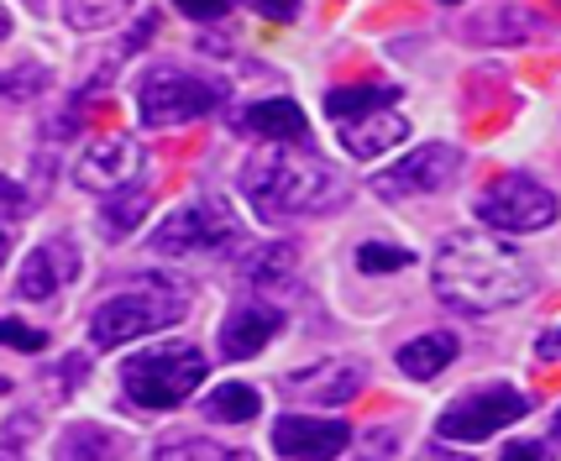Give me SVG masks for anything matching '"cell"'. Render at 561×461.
<instances>
[{
  "label": "cell",
  "instance_id": "16",
  "mask_svg": "<svg viewBox=\"0 0 561 461\" xmlns=\"http://www.w3.org/2000/svg\"><path fill=\"white\" fill-rule=\"evenodd\" d=\"M237 131L257 142H305V116L294 100H257L237 116Z\"/></svg>",
  "mask_w": 561,
  "mask_h": 461
},
{
  "label": "cell",
  "instance_id": "6",
  "mask_svg": "<svg viewBox=\"0 0 561 461\" xmlns=\"http://www.w3.org/2000/svg\"><path fill=\"white\" fill-rule=\"evenodd\" d=\"M242 242V220L226 199H190L173 216H163V226L152 231V252L158 257H184V252H220V246Z\"/></svg>",
  "mask_w": 561,
  "mask_h": 461
},
{
  "label": "cell",
  "instance_id": "11",
  "mask_svg": "<svg viewBox=\"0 0 561 461\" xmlns=\"http://www.w3.org/2000/svg\"><path fill=\"white\" fill-rule=\"evenodd\" d=\"M273 446L289 461H336L352 446L346 419H320V414H284L273 425Z\"/></svg>",
  "mask_w": 561,
  "mask_h": 461
},
{
  "label": "cell",
  "instance_id": "31",
  "mask_svg": "<svg viewBox=\"0 0 561 461\" xmlns=\"http://www.w3.org/2000/svg\"><path fill=\"white\" fill-rule=\"evenodd\" d=\"M536 357H540V362H557V357H561V325H551V331H540Z\"/></svg>",
  "mask_w": 561,
  "mask_h": 461
},
{
  "label": "cell",
  "instance_id": "24",
  "mask_svg": "<svg viewBox=\"0 0 561 461\" xmlns=\"http://www.w3.org/2000/svg\"><path fill=\"white\" fill-rule=\"evenodd\" d=\"M142 216H147V195H142V189H126V195H111V205H105L100 226H105L111 237H116V231L126 237V231H131Z\"/></svg>",
  "mask_w": 561,
  "mask_h": 461
},
{
  "label": "cell",
  "instance_id": "8",
  "mask_svg": "<svg viewBox=\"0 0 561 461\" xmlns=\"http://www.w3.org/2000/svg\"><path fill=\"white\" fill-rule=\"evenodd\" d=\"M525 410H530L525 393L504 389V383L472 389V393H462V399L446 404V414L436 419V436L440 440H489V436H499L504 425L525 419Z\"/></svg>",
  "mask_w": 561,
  "mask_h": 461
},
{
  "label": "cell",
  "instance_id": "33",
  "mask_svg": "<svg viewBox=\"0 0 561 461\" xmlns=\"http://www.w3.org/2000/svg\"><path fill=\"white\" fill-rule=\"evenodd\" d=\"M383 451H393V436H389V430L378 436V446L367 440V451H363V457H357V461H389V457H383Z\"/></svg>",
  "mask_w": 561,
  "mask_h": 461
},
{
  "label": "cell",
  "instance_id": "7",
  "mask_svg": "<svg viewBox=\"0 0 561 461\" xmlns=\"http://www.w3.org/2000/svg\"><path fill=\"white\" fill-rule=\"evenodd\" d=\"M561 216L557 195L536 184L530 173H504V178H493L483 199H478V220L493 226V231H514V237H525V231H546L551 220Z\"/></svg>",
  "mask_w": 561,
  "mask_h": 461
},
{
  "label": "cell",
  "instance_id": "9",
  "mask_svg": "<svg viewBox=\"0 0 561 461\" xmlns=\"http://www.w3.org/2000/svg\"><path fill=\"white\" fill-rule=\"evenodd\" d=\"M462 173V147L451 142H425L415 147L404 163H393L373 178V195L378 199H420V195H440L451 178Z\"/></svg>",
  "mask_w": 561,
  "mask_h": 461
},
{
  "label": "cell",
  "instance_id": "38",
  "mask_svg": "<svg viewBox=\"0 0 561 461\" xmlns=\"http://www.w3.org/2000/svg\"><path fill=\"white\" fill-rule=\"evenodd\" d=\"M0 393H5V378H0Z\"/></svg>",
  "mask_w": 561,
  "mask_h": 461
},
{
  "label": "cell",
  "instance_id": "5",
  "mask_svg": "<svg viewBox=\"0 0 561 461\" xmlns=\"http://www.w3.org/2000/svg\"><path fill=\"white\" fill-rule=\"evenodd\" d=\"M220 100H226V84L210 79V73H190V69H152L137 84V111H142L147 126H190L199 116H210Z\"/></svg>",
  "mask_w": 561,
  "mask_h": 461
},
{
  "label": "cell",
  "instance_id": "14",
  "mask_svg": "<svg viewBox=\"0 0 561 461\" xmlns=\"http://www.w3.org/2000/svg\"><path fill=\"white\" fill-rule=\"evenodd\" d=\"M336 137H342V147L352 152V158H383L389 147H399L404 137H410V122L399 116V111H378V116H357V122H342L336 126Z\"/></svg>",
  "mask_w": 561,
  "mask_h": 461
},
{
  "label": "cell",
  "instance_id": "15",
  "mask_svg": "<svg viewBox=\"0 0 561 461\" xmlns=\"http://www.w3.org/2000/svg\"><path fill=\"white\" fill-rule=\"evenodd\" d=\"M367 383L363 362H325V367H305V372H294L289 389L299 399H316V404H346V399H357Z\"/></svg>",
  "mask_w": 561,
  "mask_h": 461
},
{
  "label": "cell",
  "instance_id": "23",
  "mask_svg": "<svg viewBox=\"0 0 561 461\" xmlns=\"http://www.w3.org/2000/svg\"><path fill=\"white\" fill-rule=\"evenodd\" d=\"M242 273H247V284H257V289L284 284V278L294 273V246H257V252H247Z\"/></svg>",
  "mask_w": 561,
  "mask_h": 461
},
{
  "label": "cell",
  "instance_id": "19",
  "mask_svg": "<svg viewBox=\"0 0 561 461\" xmlns=\"http://www.w3.org/2000/svg\"><path fill=\"white\" fill-rule=\"evenodd\" d=\"M399 100V84H342L325 95V111L336 122H357V116H378V111H393Z\"/></svg>",
  "mask_w": 561,
  "mask_h": 461
},
{
  "label": "cell",
  "instance_id": "13",
  "mask_svg": "<svg viewBox=\"0 0 561 461\" xmlns=\"http://www.w3.org/2000/svg\"><path fill=\"white\" fill-rule=\"evenodd\" d=\"M278 325H284V315H278L273 304L247 299V304H237V310L226 315V325H220V357H231V362L257 357V351L278 336Z\"/></svg>",
  "mask_w": 561,
  "mask_h": 461
},
{
  "label": "cell",
  "instance_id": "37",
  "mask_svg": "<svg viewBox=\"0 0 561 461\" xmlns=\"http://www.w3.org/2000/svg\"><path fill=\"white\" fill-rule=\"evenodd\" d=\"M0 257H5V231H0Z\"/></svg>",
  "mask_w": 561,
  "mask_h": 461
},
{
  "label": "cell",
  "instance_id": "28",
  "mask_svg": "<svg viewBox=\"0 0 561 461\" xmlns=\"http://www.w3.org/2000/svg\"><path fill=\"white\" fill-rule=\"evenodd\" d=\"M0 346H16V351H43V346H48V336H43V331H32V325H22V320H0Z\"/></svg>",
  "mask_w": 561,
  "mask_h": 461
},
{
  "label": "cell",
  "instance_id": "10",
  "mask_svg": "<svg viewBox=\"0 0 561 461\" xmlns=\"http://www.w3.org/2000/svg\"><path fill=\"white\" fill-rule=\"evenodd\" d=\"M142 142L137 137H126V131H105L95 142L79 152V163H73V178H79V189H95V195H122L126 184H137V173H142Z\"/></svg>",
  "mask_w": 561,
  "mask_h": 461
},
{
  "label": "cell",
  "instance_id": "21",
  "mask_svg": "<svg viewBox=\"0 0 561 461\" xmlns=\"http://www.w3.org/2000/svg\"><path fill=\"white\" fill-rule=\"evenodd\" d=\"M152 461H252L247 451H231L210 436H169L158 440V457Z\"/></svg>",
  "mask_w": 561,
  "mask_h": 461
},
{
  "label": "cell",
  "instance_id": "32",
  "mask_svg": "<svg viewBox=\"0 0 561 461\" xmlns=\"http://www.w3.org/2000/svg\"><path fill=\"white\" fill-rule=\"evenodd\" d=\"M415 461H478V457H462V451H451L446 440H436V446H425Z\"/></svg>",
  "mask_w": 561,
  "mask_h": 461
},
{
  "label": "cell",
  "instance_id": "36",
  "mask_svg": "<svg viewBox=\"0 0 561 461\" xmlns=\"http://www.w3.org/2000/svg\"><path fill=\"white\" fill-rule=\"evenodd\" d=\"M0 461H22V457H16V451H0Z\"/></svg>",
  "mask_w": 561,
  "mask_h": 461
},
{
  "label": "cell",
  "instance_id": "22",
  "mask_svg": "<svg viewBox=\"0 0 561 461\" xmlns=\"http://www.w3.org/2000/svg\"><path fill=\"white\" fill-rule=\"evenodd\" d=\"M525 11L514 5H489V11H472V43H525Z\"/></svg>",
  "mask_w": 561,
  "mask_h": 461
},
{
  "label": "cell",
  "instance_id": "25",
  "mask_svg": "<svg viewBox=\"0 0 561 461\" xmlns=\"http://www.w3.org/2000/svg\"><path fill=\"white\" fill-rule=\"evenodd\" d=\"M43 84H48V69H37V64L0 69V100H32V95H43Z\"/></svg>",
  "mask_w": 561,
  "mask_h": 461
},
{
  "label": "cell",
  "instance_id": "27",
  "mask_svg": "<svg viewBox=\"0 0 561 461\" xmlns=\"http://www.w3.org/2000/svg\"><path fill=\"white\" fill-rule=\"evenodd\" d=\"M64 22L79 32H95V26L122 22V5H64Z\"/></svg>",
  "mask_w": 561,
  "mask_h": 461
},
{
  "label": "cell",
  "instance_id": "20",
  "mask_svg": "<svg viewBox=\"0 0 561 461\" xmlns=\"http://www.w3.org/2000/svg\"><path fill=\"white\" fill-rule=\"evenodd\" d=\"M257 410H263V393L252 383H220L205 393V414L220 425H247V419H257Z\"/></svg>",
  "mask_w": 561,
  "mask_h": 461
},
{
  "label": "cell",
  "instance_id": "18",
  "mask_svg": "<svg viewBox=\"0 0 561 461\" xmlns=\"http://www.w3.org/2000/svg\"><path fill=\"white\" fill-rule=\"evenodd\" d=\"M451 357H457V336H451V331H425V336L404 341L393 362H399V372H404V378H420V383H425V378L446 372V367H451Z\"/></svg>",
  "mask_w": 561,
  "mask_h": 461
},
{
  "label": "cell",
  "instance_id": "29",
  "mask_svg": "<svg viewBox=\"0 0 561 461\" xmlns=\"http://www.w3.org/2000/svg\"><path fill=\"white\" fill-rule=\"evenodd\" d=\"M26 210H32V195H26V189H16L11 178H0V216H5V220H22Z\"/></svg>",
  "mask_w": 561,
  "mask_h": 461
},
{
  "label": "cell",
  "instance_id": "3",
  "mask_svg": "<svg viewBox=\"0 0 561 461\" xmlns=\"http://www.w3.org/2000/svg\"><path fill=\"white\" fill-rule=\"evenodd\" d=\"M184 310H190V284L184 278H142L137 289L105 299L95 315H90V341H95L100 351H111L122 341H137V336L179 325Z\"/></svg>",
  "mask_w": 561,
  "mask_h": 461
},
{
  "label": "cell",
  "instance_id": "17",
  "mask_svg": "<svg viewBox=\"0 0 561 461\" xmlns=\"http://www.w3.org/2000/svg\"><path fill=\"white\" fill-rule=\"evenodd\" d=\"M126 451H131V440H126L122 430H105V425H95V419H79V425H69V430L58 436V446H53V457H58V461H122Z\"/></svg>",
  "mask_w": 561,
  "mask_h": 461
},
{
  "label": "cell",
  "instance_id": "35",
  "mask_svg": "<svg viewBox=\"0 0 561 461\" xmlns=\"http://www.w3.org/2000/svg\"><path fill=\"white\" fill-rule=\"evenodd\" d=\"M551 430H557V440H561V410H557V414H551Z\"/></svg>",
  "mask_w": 561,
  "mask_h": 461
},
{
  "label": "cell",
  "instance_id": "12",
  "mask_svg": "<svg viewBox=\"0 0 561 461\" xmlns=\"http://www.w3.org/2000/svg\"><path fill=\"white\" fill-rule=\"evenodd\" d=\"M79 267H84L79 246L64 242V237H53V242H43L22 263V273H16V293H22V299H53L58 289H69L73 278H79Z\"/></svg>",
  "mask_w": 561,
  "mask_h": 461
},
{
  "label": "cell",
  "instance_id": "26",
  "mask_svg": "<svg viewBox=\"0 0 561 461\" xmlns=\"http://www.w3.org/2000/svg\"><path fill=\"white\" fill-rule=\"evenodd\" d=\"M357 267L363 273H399V267H410V252L389 242H363L357 246Z\"/></svg>",
  "mask_w": 561,
  "mask_h": 461
},
{
  "label": "cell",
  "instance_id": "34",
  "mask_svg": "<svg viewBox=\"0 0 561 461\" xmlns=\"http://www.w3.org/2000/svg\"><path fill=\"white\" fill-rule=\"evenodd\" d=\"M5 37H11V11L0 5V43H5Z\"/></svg>",
  "mask_w": 561,
  "mask_h": 461
},
{
  "label": "cell",
  "instance_id": "30",
  "mask_svg": "<svg viewBox=\"0 0 561 461\" xmlns=\"http://www.w3.org/2000/svg\"><path fill=\"white\" fill-rule=\"evenodd\" d=\"M499 461H557L540 440H510L504 451H499Z\"/></svg>",
  "mask_w": 561,
  "mask_h": 461
},
{
  "label": "cell",
  "instance_id": "2",
  "mask_svg": "<svg viewBox=\"0 0 561 461\" xmlns=\"http://www.w3.org/2000/svg\"><path fill=\"white\" fill-rule=\"evenodd\" d=\"M242 195L263 220H305L346 205V184L316 158H252L242 169Z\"/></svg>",
  "mask_w": 561,
  "mask_h": 461
},
{
  "label": "cell",
  "instance_id": "4",
  "mask_svg": "<svg viewBox=\"0 0 561 461\" xmlns=\"http://www.w3.org/2000/svg\"><path fill=\"white\" fill-rule=\"evenodd\" d=\"M205 383V351L184 341H163L122 367V389L142 410H173Z\"/></svg>",
  "mask_w": 561,
  "mask_h": 461
},
{
  "label": "cell",
  "instance_id": "1",
  "mask_svg": "<svg viewBox=\"0 0 561 461\" xmlns=\"http://www.w3.org/2000/svg\"><path fill=\"white\" fill-rule=\"evenodd\" d=\"M436 293L446 304H457L462 315H493V310H510L525 293L536 289V273L519 263V252L493 237L478 231H457L446 237L431 263Z\"/></svg>",
  "mask_w": 561,
  "mask_h": 461
}]
</instances>
